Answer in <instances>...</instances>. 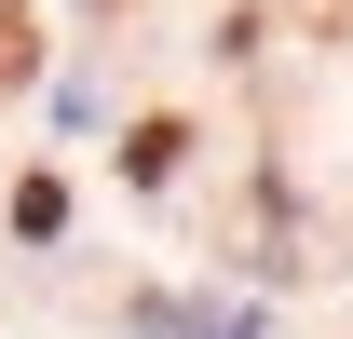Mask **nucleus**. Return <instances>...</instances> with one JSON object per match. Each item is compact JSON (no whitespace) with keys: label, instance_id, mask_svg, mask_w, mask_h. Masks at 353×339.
<instances>
[{"label":"nucleus","instance_id":"f257e3e1","mask_svg":"<svg viewBox=\"0 0 353 339\" xmlns=\"http://www.w3.org/2000/svg\"><path fill=\"white\" fill-rule=\"evenodd\" d=\"M14 231H28V245H54V231H68V190H54V176H28V190H14Z\"/></svg>","mask_w":353,"mask_h":339},{"label":"nucleus","instance_id":"f03ea898","mask_svg":"<svg viewBox=\"0 0 353 339\" xmlns=\"http://www.w3.org/2000/svg\"><path fill=\"white\" fill-rule=\"evenodd\" d=\"M176 150H190V136H176V123H136V150H123V163L150 176V190H163V176H176Z\"/></svg>","mask_w":353,"mask_h":339},{"label":"nucleus","instance_id":"7ed1b4c3","mask_svg":"<svg viewBox=\"0 0 353 339\" xmlns=\"http://www.w3.org/2000/svg\"><path fill=\"white\" fill-rule=\"evenodd\" d=\"M163 326H176V339H259L245 312H163Z\"/></svg>","mask_w":353,"mask_h":339}]
</instances>
